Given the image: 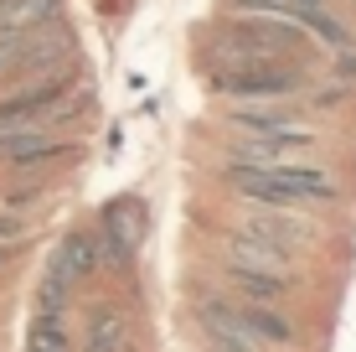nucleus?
<instances>
[{
  "label": "nucleus",
  "instance_id": "obj_1",
  "mask_svg": "<svg viewBox=\"0 0 356 352\" xmlns=\"http://www.w3.org/2000/svg\"><path fill=\"white\" fill-rule=\"evenodd\" d=\"M217 181L232 192L243 208H289V213H315L341 202V176L325 171L321 161H284V166H243L222 161Z\"/></svg>",
  "mask_w": 356,
  "mask_h": 352
},
{
  "label": "nucleus",
  "instance_id": "obj_2",
  "mask_svg": "<svg viewBox=\"0 0 356 352\" xmlns=\"http://www.w3.org/2000/svg\"><path fill=\"white\" fill-rule=\"evenodd\" d=\"M191 316L207 342H222V347H253V352L300 347V326L284 306H253V300H238L227 290H196Z\"/></svg>",
  "mask_w": 356,
  "mask_h": 352
},
{
  "label": "nucleus",
  "instance_id": "obj_3",
  "mask_svg": "<svg viewBox=\"0 0 356 352\" xmlns=\"http://www.w3.org/2000/svg\"><path fill=\"white\" fill-rule=\"evenodd\" d=\"M88 109V93L78 89V72H47V78L16 83L0 99V135H67V125Z\"/></svg>",
  "mask_w": 356,
  "mask_h": 352
},
{
  "label": "nucleus",
  "instance_id": "obj_4",
  "mask_svg": "<svg viewBox=\"0 0 356 352\" xmlns=\"http://www.w3.org/2000/svg\"><path fill=\"white\" fill-rule=\"evenodd\" d=\"M227 57H264V63H305L315 68V47L289 21L259 16V10H217L212 16V57L202 63H227Z\"/></svg>",
  "mask_w": 356,
  "mask_h": 352
},
{
  "label": "nucleus",
  "instance_id": "obj_5",
  "mask_svg": "<svg viewBox=\"0 0 356 352\" xmlns=\"http://www.w3.org/2000/svg\"><path fill=\"white\" fill-rule=\"evenodd\" d=\"M207 89L227 104H264V99H305L315 68L305 63H264V57H227V63H202Z\"/></svg>",
  "mask_w": 356,
  "mask_h": 352
},
{
  "label": "nucleus",
  "instance_id": "obj_6",
  "mask_svg": "<svg viewBox=\"0 0 356 352\" xmlns=\"http://www.w3.org/2000/svg\"><path fill=\"white\" fill-rule=\"evenodd\" d=\"M63 68H72V31L63 26V16L21 36H0V83H31Z\"/></svg>",
  "mask_w": 356,
  "mask_h": 352
},
{
  "label": "nucleus",
  "instance_id": "obj_7",
  "mask_svg": "<svg viewBox=\"0 0 356 352\" xmlns=\"http://www.w3.org/2000/svg\"><path fill=\"white\" fill-rule=\"evenodd\" d=\"M145 228H150V213H145L140 197H114L104 213H98L93 234H98V270L108 275H129L134 259H140Z\"/></svg>",
  "mask_w": 356,
  "mask_h": 352
},
{
  "label": "nucleus",
  "instance_id": "obj_8",
  "mask_svg": "<svg viewBox=\"0 0 356 352\" xmlns=\"http://www.w3.org/2000/svg\"><path fill=\"white\" fill-rule=\"evenodd\" d=\"M232 234H248V238H264V244H279L289 254H310L315 244L325 238V223L315 213H289V208H243L232 213Z\"/></svg>",
  "mask_w": 356,
  "mask_h": 352
},
{
  "label": "nucleus",
  "instance_id": "obj_9",
  "mask_svg": "<svg viewBox=\"0 0 356 352\" xmlns=\"http://www.w3.org/2000/svg\"><path fill=\"white\" fill-rule=\"evenodd\" d=\"M78 155L72 135H0V166L10 176H47V166H63Z\"/></svg>",
  "mask_w": 356,
  "mask_h": 352
},
{
  "label": "nucleus",
  "instance_id": "obj_10",
  "mask_svg": "<svg viewBox=\"0 0 356 352\" xmlns=\"http://www.w3.org/2000/svg\"><path fill=\"white\" fill-rule=\"evenodd\" d=\"M217 259H232V264H248V270H264V275L300 280V254H289L279 244H264V238H248V234H232V228H222V249H217Z\"/></svg>",
  "mask_w": 356,
  "mask_h": 352
},
{
  "label": "nucleus",
  "instance_id": "obj_11",
  "mask_svg": "<svg viewBox=\"0 0 356 352\" xmlns=\"http://www.w3.org/2000/svg\"><path fill=\"white\" fill-rule=\"evenodd\" d=\"M217 275H222V290L238 300H253V306H284L294 296L300 280H284V275H264V270H248V264H232V259H217Z\"/></svg>",
  "mask_w": 356,
  "mask_h": 352
},
{
  "label": "nucleus",
  "instance_id": "obj_12",
  "mask_svg": "<svg viewBox=\"0 0 356 352\" xmlns=\"http://www.w3.org/2000/svg\"><path fill=\"white\" fill-rule=\"evenodd\" d=\"M124 342H129V311L119 306L114 296L88 300V311H83V342H78V352H124Z\"/></svg>",
  "mask_w": 356,
  "mask_h": 352
},
{
  "label": "nucleus",
  "instance_id": "obj_13",
  "mask_svg": "<svg viewBox=\"0 0 356 352\" xmlns=\"http://www.w3.org/2000/svg\"><path fill=\"white\" fill-rule=\"evenodd\" d=\"M57 21V0H0V36H21Z\"/></svg>",
  "mask_w": 356,
  "mask_h": 352
},
{
  "label": "nucleus",
  "instance_id": "obj_14",
  "mask_svg": "<svg viewBox=\"0 0 356 352\" xmlns=\"http://www.w3.org/2000/svg\"><path fill=\"white\" fill-rule=\"evenodd\" d=\"M26 352H78L67 316H36L26 326Z\"/></svg>",
  "mask_w": 356,
  "mask_h": 352
},
{
  "label": "nucleus",
  "instance_id": "obj_15",
  "mask_svg": "<svg viewBox=\"0 0 356 352\" xmlns=\"http://www.w3.org/2000/svg\"><path fill=\"white\" fill-rule=\"evenodd\" d=\"M42 197H47V176H26V181H16V187H0V208L6 213H26Z\"/></svg>",
  "mask_w": 356,
  "mask_h": 352
},
{
  "label": "nucleus",
  "instance_id": "obj_16",
  "mask_svg": "<svg viewBox=\"0 0 356 352\" xmlns=\"http://www.w3.org/2000/svg\"><path fill=\"white\" fill-rule=\"evenodd\" d=\"M31 238V217L26 213H6L0 208V249H21Z\"/></svg>",
  "mask_w": 356,
  "mask_h": 352
},
{
  "label": "nucleus",
  "instance_id": "obj_17",
  "mask_svg": "<svg viewBox=\"0 0 356 352\" xmlns=\"http://www.w3.org/2000/svg\"><path fill=\"white\" fill-rule=\"evenodd\" d=\"M10 259H16V249H0V270H6V264H10Z\"/></svg>",
  "mask_w": 356,
  "mask_h": 352
},
{
  "label": "nucleus",
  "instance_id": "obj_18",
  "mask_svg": "<svg viewBox=\"0 0 356 352\" xmlns=\"http://www.w3.org/2000/svg\"><path fill=\"white\" fill-rule=\"evenodd\" d=\"M351 6H356V0H351Z\"/></svg>",
  "mask_w": 356,
  "mask_h": 352
}]
</instances>
